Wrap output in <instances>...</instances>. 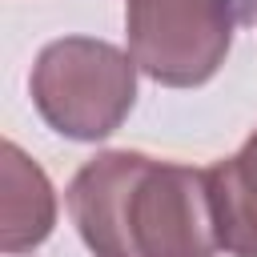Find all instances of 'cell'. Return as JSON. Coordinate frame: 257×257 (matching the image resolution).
Here are the masks:
<instances>
[{
    "instance_id": "cell-1",
    "label": "cell",
    "mask_w": 257,
    "mask_h": 257,
    "mask_svg": "<svg viewBox=\"0 0 257 257\" xmlns=\"http://www.w3.org/2000/svg\"><path fill=\"white\" fill-rule=\"evenodd\" d=\"M68 213L96 257H213L217 217L209 169L145 153H96L68 185Z\"/></svg>"
},
{
    "instance_id": "cell-2",
    "label": "cell",
    "mask_w": 257,
    "mask_h": 257,
    "mask_svg": "<svg viewBox=\"0 0 257 257\" xmlns=\"http://www.w3.org/2000/svg\"><path fill=\"white\" fill-rule=\"evenodd\" d=\"M137 100V64L108 40L64 36L32 64V104L48 128L72 141H100L120 128Z\"/></svg>"
},
{
    "instance_id": "cell-3",
    "label": "cell",
    "mask_w": 257,
    "mask_h": 257,
    "mask_svg": "<svg viewBox=\"0 0 257 257\" xmlns=\"http://www.w3.org/2000/svg\"><path fill=\"white\" fill-rule=\"evenodd\" d=\"M133 64L169 88L205 84L233 44V0H124Z\"/></svg>"
},
{
    "instance_id": "cell-4",
    "label": "cell",
    "mask_w": 257,
    "mask_h": 257,
    "mask_svg": "<svg viewBox=\"0 0 257 257\" xmlns=\"http://www.w3.org/2000/svg\"><path fill=\"white\" fill-rule=\"evenodd\" d=\"M56 225V193L44 169L12 141L0 145V249L28 253Z\"/></svg>"
},
{
    "instance_id": "cell-5",
    "label": "cell",
    "mask_w": 257,
    "mask_h": 257,
    "mask_svg": "<svg viewBox=\"0 0 257 257\" xmlns=\"http://www.w3.org/2000/svg\"><path fill=\"white\" fill-rule=\"evenodd\" d=\"M217 241L233 257H257V133L209 169Z\"/></svg>"
}]
</instances>
